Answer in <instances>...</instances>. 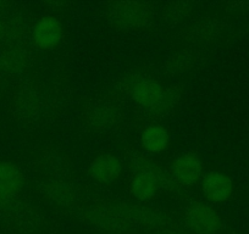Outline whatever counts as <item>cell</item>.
Instances as JSON below:
<instances>
[{"instance_id":"obj_1","label":"cell","mask_w":249,"mask_h":234,"mask_svg":"<svg viewBox=\"0 0 249 234\" xmlns=\"http://www.w3.org/2000/svg\"><path fill=\"white\" fill-rule=\"evenodd\" d=\"M149 16L147 5L142 3H116L109 10V21L121 30H137L144 25Z\"/></svg>"},{"instance_id":"obj_2","label":"cell","mask_w":249,"mask_h":234,"mask_svg":"<svg viewBox=\"0 0 249 234\" xmlns=\"http://www.w3.org/2000/svg\"><path fill=\"white\" fill-rule=\"evenodd\" d=\"M172 176L183 185H192L200 180L203 173V162L195 152L178 155L172 162Z\"/></svg>"},{"instance_id":"obj_3","label":"cell","mask_w":249,"mask_h":234,"mask_svg":"<svg viewBox=\"0 0 249 234\" xmlns=\"http://www.w3.org/2000/svg\"><path fill=\"white\" fill-rule=\"evenodd\" d=\"M23 174L13 161H0V201H9L20 194Z\"/></svg>"},{"instance_id":"obj_4","label":"cell","mask_w":249,"mask_h":234,"mask_svg":"<svg viewBox=\"0 0 249 234\" xmlns=\"http://www.w3.org/2000/svg\"><path fill=\"white\" fill-rule=\"evenodd\" d=\"M64 27L56 17H43L33 30V40L40 49H53L61 42Z\"/></svg>"},{"instance_id":"obj_5","label":"cell","mask_w":249,"mask_h":234,"mask_svg":"<svg viewBox=\"0 0 249 234\" xmlns=\"http://www.w3.org/2000/svg\"><path fill=\"white\" fill-rule=\"evenodd\" d=\"M122 171L120 160L110 152H103L92 160L89 165L90 176L99 183L110 184L119 180Z\"/></svg>"},{"instance_id":"obj_6","label":"cell","mask_w":249,"mask_h":234,"mask_svg":"<svg viewBox=\"0 0 249 234\" xmlns=\"http://www.w3.org/2000/svg\"><path fill=\"white\" fill-rule=\"evenodd\" d=\"M233 192L232 181L226 174L217 171H212L207 174L203 182V193L212 202L226 201Z\"/></svg>"},{"instance_id":"obj_7","label":"cell","mask_w":249,"mask_h":234,"mask_svg":"<svg viewBox=\"0 0 249 234\" xmlns=\"http://www.w3.org/2000/svg\"><path fill=\"white\" fill-rule=\"evenodd\" d=\"M187 217L191 226L203 233H214L221 226V217L209 205H195L190 209Z\"/></svg>"},{"instance_id":"obj_8","label":"cell","mask_w":249,"mask_h":234,"mask_svg":"<svg viewBox=\"0 0 249 234\" xmlns=\"http://www.w3.org/2000/svg\"><path fill=\"white\" fill-rule=\"evenodd\" d=\"M133 100L143 107H157L164 100V89L152 78L138 81L132 88Z\"/></svg>"},{"instance_id":"obj_9","label":"cell","mask_w":249,"mask_h":234,"mask_svg":"<svg viewBox=\"0 0 249 234\" xmlns=\"http://www.w3.org/2000/svg\"><path fill=\"white\" fill-rule=\"evenodd\" d=\"M131 189H132V194L137 199L143 200V201L153 199L159 189V182H158L157 176L152 171L140 172L133 178Z\"/></svg>"},{"instance_id":"obj_10","label":"cell","mask_w":249,"mask_h":234,"mask_svg":"<svg viewBox=\"0 0 249 234\" xmlns=\"http://www.w3.org/2000/svg\"><path fill=\"white\" fill-rule=\"evenodd\" d=\"M170 134L164 126L153 125L145 128L142 134V144L145 150L153 154L161 152L169 147Z\"/></svg>"}]
</instances>
